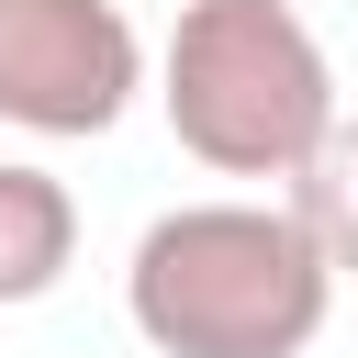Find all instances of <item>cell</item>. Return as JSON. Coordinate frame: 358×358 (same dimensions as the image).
<instances>
[{
    "mask_svg": "<svg viewBox=\"0 0 358 358\" xmlns=\"http://www.w3.org/2000/svg\"><path fill=\"white\" fill-rule=\"evenodd\" d=\"M336 313V257L291 201H179L123 257V324L157 358H302Z\"/></svg>",
    "mask_w": 358,
    "mask_h": 358,
    "instance_id": "cell-1",
    "label": "cell"
},
{
    "mask_svg": "<svg viewBox=\"0 0 358 358\" xmlns=\"http://www.w3.org/2000/svg\"><path fill=\"white\" fill-rule=\"evenodd\" d=\"M78 268V190L34 157H0V313L45 302Z\"/></svg>",
    "mask_w": 358,
    "mask_h": 358,
    "instance_id": "cell-4",
    "label": "cell"
},
{
    "mask_svg": "<svg viewBox=\"0 0 358 358\" xmlns=\"http://www.w3.org/2000/svg\"><path fill=\"white\" fill-rule=\"evenodd\" d=\"M145 90V34L123 0H0V123L22 134H112Z\"/></svg>",
    "mask_w": 358,
    "mask_h": 358,
    "instance_id": "cell-3",
    "label": "cell"
},
{
    "mask_svg": "<svg viewBox=\"0 0 358 358\" xmlns=\"http://www.w3.org/2000/svg\"><path fill=\"white\" fill-rule=\"evenodd\" d=\"M280 201H291V213L313 224V246L336 257V280H358V112H347V123H336V134L313 145V168H302V179H291Z\"/></svg>",
    "mask_w": 358,
    "mask_h": 358,
    "instance_id": "cell-5",
    "label": "cell"
},
{
    "mask_svg": "<svg viewBox=\"0 0 358 358\" xmlns=\"http://www.w3.org/2000/svg\"><path fill=\"white\" fill-rule=\"evenodd\" d=\"M157 112L213 179H302L336 112V56L291 0H179L157 45Z\"/></svg>",
    "mask_w": 358,
    "mask_h": 358,
    "instance_id": "cell-2",
    "label": "cell"
}]
</instances>
